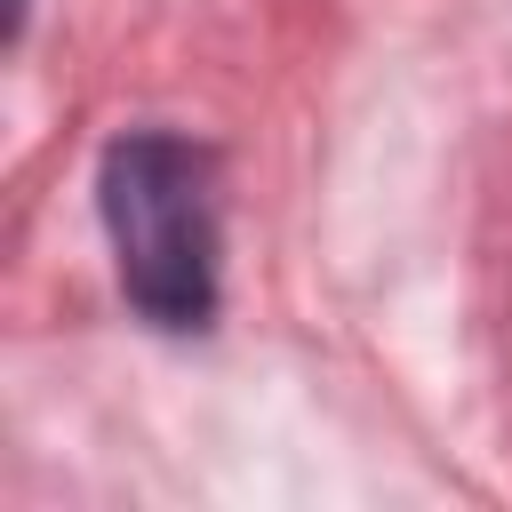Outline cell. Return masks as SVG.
I'll return each instance as SVG.
<instances>
[{
  "label": "cell",
  "mask_w": 512,
  "mask_h": 512,
  "mask_svg": "<svg viewBox=\"0 0 512 512\" xmlns=\"http://www.w3.org/2000/svg\"><path fill=\"white\" fill-rule=\"evenodd\" d=\"M96 208L128 304L160 328H200L216 312V160L168 128H128L104 144Z\"/></svg>",
  "instance_id": "6da1fadb"
}]
</instances>
